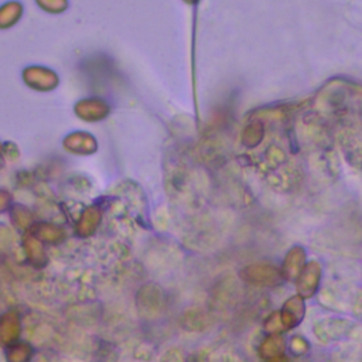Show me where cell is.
<instances>
[{"label":"cell","instance_id":"3","mask_svg":"<svg viewBox=\"0 0 362 362\" xmlns=\"http://www.w3.org/2000/svg\"><path fill=\"white\" fill-rule=\"evenodd\" d=\"M306 314V306L304 299L301 296H292L288 299L281 310V320L285 330H292L297 327Z\"/></svg>","mask_w":362,"mask_h":362},{"label":"cell","instance_id":"13","mask_svg":"<svg viewBox=\"0 0 362 362\" xmlns=\"http://www.w3.org/2000/svg\"><path fill=\"white\" fill-rule=\"evenodd\" d=\"M290 349L294 355H303L308 351V343L301 337H293L290 341Z\"/></svg>","mask_w":362,"mask_h":362},{"label":"cell","instance_id":"11","mask_svg":"<svg viewBox=\"0 0 362 362\" xmlns=\"http://www.w3.org/2000/svg\"><path fill=\"white\" fill-rule=\"evenodd\" d=\"M33 355V348L26 343H15L6 349L8 362H29Z\"/></svg>","mask_w":362,"mask_h":362},{"label":"cell","instance_id":"12","mask_svg":"<svg viewBox=\"0 0 362 362\" xmlns=\"http://www.w3.org/2000/svg\"><path fill=\"white\" fill-rule=\"evenodd\" d=\"M265 329L269 334H276V333L285 330L282 326V320H281V313H274L272 315H269L265 322Z\"/></svg>","mask_w":362,"mask_h":362},{"label":"cell","instance_id":"2","mask_svg":"<svg viewBox=\"0 0 362 362\" xmlns=\"http://www.w3.org/2000/svg\"><path fill=\"white\" fill-rule=\"evenodd\" d=\"M322 265L317 260H311L304 265L297 278V293L303 299L313 297L319 290L322 281Z\"/></svg>","mask_w":362,"mask_h":362},{"label":"cell","instance_id":"9","mask_svg":"<svg viewBox=\"0 0 362 362\" xmlns=\"http://www.w3.org/2000/svg\"><path fill=\"white\" fill-rule=\"evenodd\" d=\"M33 237H36L41 242H47L57 245L64 241V231L56 225H38L33 231Z\"/></svg>","mask_w":362,"mask_h":362},{"label":"cell","instance_id":"7","mask_svg":"<svg viewBox=\"0 0 362 362\" xmlns=\"http://www.w3.org/2000/svg\"><path fill=\"white\" fill-rule=\"evenodd\" d=\"M24 249H26L27 258L33 266L42 267L47 265V253H45L42 242L38 241L36 237L26 238Z\"/></svg>","mask_w":362,"mask_h":362},{"label":"cell","instance_id":"4","mask_svg":"<svg viewBox=\"0 0 362 362\" xmlns=\"http://www.w3.org/2000/svg\"><path fill=\"white\" fill-rule=\"evenodd\" d=\"M349 323L343 319H324L314 326V336L322 343L340 340L349 329Z\"/></svg>","mask_w":362,"mask_h":362},{"label":"cell","instance_id":"1","mask_svg":"<svg viewBox=\"0 0 362 362\" xmlns=\"http://www.w3.org/2000/svg\"><path fill=\"white\" fill-rule=\"evenodd\" d=\"M241 279L252 285L275 288L283 283L285 276L282 269H278L276 266L266 263H253L245 266L241 270Z\"/></svg>","mask_w":362,"mask_h":362},{"label":"cell","instance_id":"6","mask_svg":"<svg viewBox=\"0 0 362 362\" xmlns=\"http://www.w3.org/2000/svg\"><path fill=\"white\" fill-rule=\"evenodd\" d=\"M306 251L301 246H293L285 260H283V266H282V272H283V276L288 281H294L299 278L300 272L303 270L304 265H306Z\"/></svg>","mask_w":362,"mask_h":362},{"label":"cell","instance_id":"15","mask_svg":"<svg viewBox=\"0 0 362 362\" xmlns=\"http://www.w3.org/2000/svg\"><path fill=\"white\" fill-rule=\"evenodd\" d=\"M267 362H290L288 356L285 355H279V356H275V358H270L267 359Z\"/></svg>","mask_w":362,"mask_h":362},{"label":"cell","instance_id":"8","mask_svg":"<svg viewBox=\"0 0 362 362\" xmlns=\"http://www.w3.org/2000/svg\"><path fill=\"white\" fill-rule=\"evenodd\" d=\"M286 348V343L281 336H275L272 334L270 337H267L259 347V355L263 359H270L275 358L279 355H283Z\"/></svg>","mask_w":362,"mask_h":362},{"label":"cell","instance_id":"14","mask_svg":"<svg viewBox=\"0 0 362 362\" xmlns=\"http://www.w3.org/2000/svg\"><path fill=\"white\" fill-rule=\"evenodd\" d=\"M162 362H184L183 355L178 352L177 349H170L162 359Z\"/></svg>","mask_w":362,"mask_h":362},{"label":"cell","instance_id":"5","mask_svg":"<svg viewBox=\"0 0 362 362\" xmlns=\"http://www.w3.org/2000/svg\"><path fill=\"white\" fill-rule=\"evenodd\" d=\"M20 336V320L15 311L0 315V345H12L17 343Z\"/></svg>","mask_w":362,"mask_h":362},{"label":"cell","instance_id":"10","mask_svg":"<svg viewBox=\"0 0 362 362\" xmlns=\"http://www.w3.org/2000/svg\"><path fill=\"white\" fill-rule=\"evenodd\" d=\"M100 223V214L95 211H88L84 214L77 226V234L82 238L93 235Z\"/></svg>","mask_w":362,"mask_h":362}]
</instances>
